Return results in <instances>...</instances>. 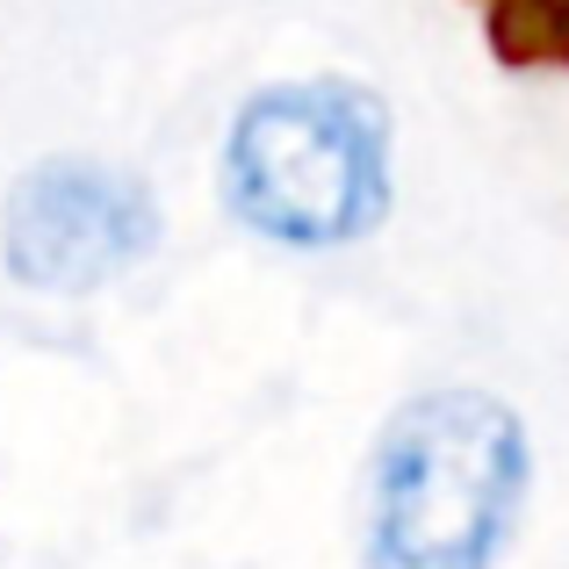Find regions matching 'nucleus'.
Returning <instances> with one entry per match:
<instances>
[{"label": "nucleus", "instance_id": "f257e3e1", "mask_svg": "<svg viewBox=\"0 0 569 569\" xmlns=\"http://www.w3.org/2000/svg\"><path fill=\"white\" fill-rule=\"evenodd\" d=\"M527 498V432L483 389H432L382 426L368 569H490Z\"/></svg>", "mask_w": 569, "mask_h": 569}, {"label": "nucleus", "instance_id": "f03ea898", "mask_svg": "<svg viewBox=\"0 0 569 569\" xmlns=\"http://www.w3.org/2000/svg\"><path fill=\"white\" fill-rule=\"evenodd\" d=\"M223 194L274 246H353L389 209V116L347 80H281L238 109Z\"/></svg>", "mask_w": 569, "mask_h": 569}, {"label": "nucleus", "instance_id": "7ed1b4c3", "mask_svg": "<svg viewBox=\"0 0 569 569\" xmlns=\"http://www.w3.org/2000/svg\"><path fill=\"white\" fill-rule=\"evenodd\" d=\"M159 246V209L138 173L101 159H43L8 194L0 252L14 281L51 296H87Z\"/></svg>", "mask_w": 569, "mask_h": 569}]
</instances>
